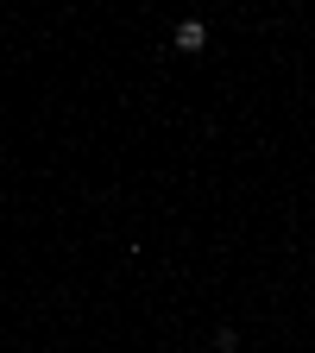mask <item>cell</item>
Segmentation results:
<instances>
[{
    "label": "cell",
    "instance_id": "cell-1",
    "mask_svg": "<svg viewBox=\"0 0 315 353\" xmlns=\"http://www.w3.org/2000/svg\"><path fill=\"white\" fill-rule=\"evenodd\" d=\"M170 44H176V51H202V44H208V26L202 19H183V26L170 32Z\"/></svg>",
    "mask_w": 315,
    "mask_h": 353
}]
</instances>
